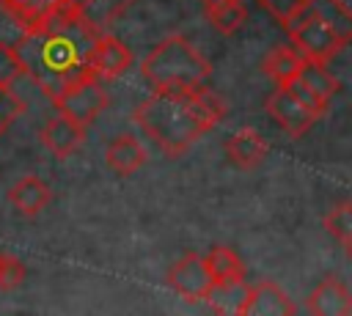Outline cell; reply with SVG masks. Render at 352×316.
Returning <instances> with one entry per match:
<instances>
[{
    "mask_svg": "<svg viewBox=\"0 0 352 316\" xmlns=\"http://www.w3.org/2000/svg\"><path fill=\"white\" fill-rule=\"evenodd\" d=\"M201 5L220 36H234L248 19V5L242 0H201Z\"/></svg>",
    "mask_w": 352,
    "mask_h": 316,
    "instance_id": "17",
    "label": "cell"
},
{
    "mask_svg": "<svg viewBox=\"0 0 352 316\" xmlns=\"http://www.w3.org/2000/svg\"><path fill=\"white\" fill-rule=\"evenodd\" d=\"M322 225L336 242H341L346 247L352 242V201H344V203H336L333 209H327L322 217Z\"/></svg>",
    "mask_w": 352,
    "mask_h": 316,
    "instance_id": "23",
    "label": "cell"
},
{
    "mask_svg": "<svg viewBox=\"0 0 352 316\" xmlns=\"http://www.w3.org/2000/svg\"><path fill=\"white\" fill-rule=\"evenodd\" d=\"M22 110H25V104H22V99L14 93V88H8V85L0 82V137H3V132L22 115Z\"/></svg>",
    "mask_w": 352,
    "mask_h": 316,
    "instance_id": "25",
    "label": "cell"
},
{
    "mask_svg": "<svg viewBox=\"0 0 352 316\" xmlns=\"http://www.w3.org/2000/svg\"><path fill=\"white\" fill-rule=\"evenodd\" d=\"M22 77H28V69H25V60L19 58L16 47L0 44V82L14 88V82Z\"/></svg>",
    "mask_w": 352,
    "mask_h": 316,
    "instance_id": "24",
    "label": "cell"
},
{
    "mask_svg": "<svg viewBox=\"0 0 352 316\" xmlns=\"http://www.w3.org/2000/svg\"><path fill=\"white\" fill-rule=\"evenodd\" d=\"M344 250H346V256H349V261H352V242H349V245H346Z\"/></svg>",
    "mask_w": 352,
    "mask_h": 316,
    "instance_id": "29",
    "label": "cell"
},
{
    "mask_svg": "<svg viewBox=\"0 0 352 316\" xmlns=\"http://www.w3.org/2000/svg\"><path fill=\"white\" fill-rule=\"evenodd\" d=\"M305 311L314 316H346V313H352V291L341 278L327 275L308 294Z\"/></svg>",
    "mask_w": 352,
    "mask_h": 316,
    "instance_id": "10",
    "label": "cell"
},
{
    "mask_svg": "<svg viewBox=\"0 0 352 316\" xmlns=\"http://www.w3.org/2000/svg\"><path fill=\"white\" fill-rule=\"evenodd\" d=\"M88 66L102 80H113V77L124 74L132 66V49L121 38H116L110 33H99V38L94 41Z\"/></svg>",
    "mask_w": 352,
    "mask_h": 316,
    "instance_id": "9",
    "label": "cell"
},
{
    "mask_svg": "<svg viewBox=\"0 0 352 316\" xmlns=\"http://www.w3.org/2000/svg\"><path fill=\"white\" fill-rule=\"evenodd\" d=\"M223 115L226 104L209 88L154 91L132 110L138 129L165 157H182L201 135L214 129Z\"/></svg>",
    "mask_w": 352,
    "mask_h": 316,
    "instance_id": "2",
    "label": "cell"
},
{
    "mask_svg": "<svg viewBox=\"0 0 352 316\" xmlns=\"http://www.w3.org/2000/svg\"><path fill=\"white\" fill-rule=\"evenodd\" d=\"M50 102H52V107L58 113H66L69 118L80 121L82 126H91L96 121V115L107 110L110 93L102 85V77L88 69L85 74H80L77 80H72L63 91H58Z\"/></svg>",
    "mask_w": 352,
    "mask_h": 316,
    "instance_id": "5",
    "label": "cell"
},
{
    "mask_svg": "<svg viewBox=\"0 0 352 316\" xmlns=\"http://www.w3.org/2000/svg\"><path fill=\"white\" fill-rule=\"evenodd\" d=\"M165 280H168V286H170L179 297H184L187 302H201V300H206L209 291L214 289V280H212L206 256L192 253V250L182 253V256L170 264Z\"/></svg>",
    "mask_w": 352,
    "mask_h": 316,
    "instance_id": "6",
    "label": "cell"
},
{
    "mask_svg": "<svg viewBox=\"0 0 352 316\" xmlns=\"http://www.w3.org/2000/svg\"><path fill=\"white\" fill-rule=\"evenodd\" d=\"M308 5H311V11H314L324 25H330L346 44L352 41V8H349L344 0H311Z\"/></svg>",
    "mask_w": 352,
    "mask_h": 316,
    "instance_id": "21",
    "label": "cell"
},
{
    "mask_svg": "<svg viewBox=\"0 0 352 316\" xmlns=\"http://www.w3.org/2000/svg\"><path fill=\"white\" fill-rule=\"evenodd\" d=\"M25 278H28L25 264H22L16 256H8V253H6V261H3V269H0V289H3V291H11V289L22 286Z\"/></svg>",
    "mask_w": 352,
    "mask_h": 316,
    "instance_id": "26",
    "label": "cell"
},
{
    "mask_svg": "<svg viewBox=\"0 0 352 316\" xmlns=\"http://www.w3.org/2000/svg\"><path fill=\"white\" fill-rule=\"evenodd\" d=\"M206 264L212 272L214 283H234V280H245V264L239 258V253L234 247L226 245H214L206 253Z\"/></svg>",
    "mask_w": 352,
    "mask_h": 316,
    "instance_id": "20",
    "label": "cell"
},
{
    "mask_svg": "<svg viewBox=\"0 0 352 316\" xmlns=\"http://www.w3.org/2000/svg\"><path fill=\"white\" fill-rule=\"evenodd\" d=\"M146 146L135 135H118L104 148V162L116 176H132L146 165Z\"/></svg>",
    "mask_w": 352,
    "mask_h": 316,
    "instance_id": "13",
    "label": "cell"
},
{
    "mask_svg": "<svg viewBox=\"0 0 352 316\" xmlns=\"http://www.w3.org/2000/svg\"><path fill=\"white\" fill-rule=\"evenodd\" d=\"M264 11H270L278 22H283V19H289L297 8H302L305 3H311V0H256Z\"/></svg>",
    "mask_w": 352,
    "mask_h": 316,
    "instance_id": "28",
    "label": "cell"
},
{
    "mask_svg": "<svg viewBox=\"0 0 352 316\" xmlns=\"http://www.w3.org/2000/svg\"><path fill=\"white\" fill-rule=\"evenodd\" d=\"M96 38L99 30L88 25L69 3H63L55 16L28 27L14 47L25 60L28 77L36 80V85L52 99L72 80L91 69L88 60Z\"/></svg>",
    "mask_w": 352,
    "mask_h": 316,
    "instance_id": "1",
    "label": "cell"
},
{
    "mask_svg": "<svg viewBox=\"0 0 352 316\" xmlns=\"http://www.w3.org/2000/svg\"><path fill=\"white\" fill-rule=\"evenodd\" d=\"M283 88H289V91H292V93H294V96H297L302 104H308V107H311L316 115H324V113H327V107H330V104H324V102H322V99H319V96H316V93H314V91H311V88H308L302 80H297V77H294L292 82H286Z\"/></svg>",
    "mask_w": 352,
    "mask_h": 316,
    "instance_id": "27",
    "label": "cell"
},
{
    "mask_svg": "<svg viewBox=\"0 0 352 316\" xmlns=\"http://www.w3.org/2000/svg\"><path fill=\"white\" fill-rule=\"evenodd\" d=\"M264 110H267V115L289 135V137H302L322 115H316L308 104H302L289 88H283V85H275V91L267 96V102H264Z\"/></svg>",
    "mask_w": 352,
    "mask_h": 316,
    "instance_id": "7",
    "label": "cell"
},
{
    "mask_svg": "<svg viewBox=\"0 0 352 316\" xmlns=\"http://www.w3.org/2000/svg\"><path fill=\"white\" fill-rule=\"evenodd\" d=\"M3 261H6V253L0 250V269H3Z\"/></svg>",
    "mask_w": 352,
    "mask_h": 316,
    "instance_id": "30",
    "label": "cell"
},
{
    "mask_svg": "<svg viewBox=\"0 0 352 316\" xmlns=\"http://www.w3.org/2000/svg\"><path fill=\"white\" fill-rule=\"evenodd\" d=\"M66 0H0V8L6 16H11L22 30L36 27L55 16L63 8Z\"/></svg>",
    "mask_w": 352,
    "mask_h": 316,
    "instance_id": "16",
    "label": "cell"
},
{
    "mask_svg": "<svg viewBox=\"0 0 352 316\" xmlns=\"http://www.w3.org/2000/svg\"><path fill=\"white\" fill-rule=\"evenodd\" d=\"M223 151H226V159L236 170H253V168H258L264 162L270 146H267V140H264L261 132L245 126V129H236L234 135L226 137Z\"/></svg>",
    "mask_w": 352,
    "mask_h": 316,
    "instance_id": "11",
    "label": "cell"
},
{
    "mask_svg": "<svg viewBox=\"0 0 352 316\" xmlns=\"http://www.w3.org/2000/svg\"><path fill=\"white\" fill-rule=\"evenodd\" d=\"M250 289L245 280H234V283H214V289L209 291L206 302L214 313H234V316H245L248 300H250Z\"/></svg>",
    "mask_w": 352,
    "mask_h": 316,
    "instance_id": "18",
    "label": "cell"
},
{
    "mask_svg": "<svg viewBox=\"0 0 352 316\" xmlns=\"http://www.w3.org/2000/svg\"><path fill=\"white\" fill-rule=\"evenodd\" d=\"M280 25H283L289 41H292L308 60H316V63H330V60L341 52V47L346 44L330 25H324V22L311 11L308 3H305L302 8H297L289 19H283Z\"/></svg>",
    "mask_w": 352,
    "mask_h": 316,
    "instance_id": "4",
    "label": "cell"
},
{
    "mask_svg": "<svg viewBox=\"0 0 352 316\" xmlns=\"http://www.w3.org/2000/svg\"><path fill=\"white\" fill-rule=\"evenodd\" d=\"M52 201V190L44 179L38 176H22L11 184L8 190V203L22 214V217H36L41 214Z\"/></svg>",
    "mask_w": 352,
    "mask_h": 316,
    "instance_id": "12",
    "label": "cell"
},
{
    "mask_svg": "<svg viewBox=\"0 0 352 316\" xmlns=\"http://www.w3.org/2000/svg\"><path fill=\"white\" fill-rule=\"evenodd\" d=\"M88 25H94L96 30L107 27L110 22H116L118 16L126 14V8L132 5V0H66Z\"/></svg>",
    "mask_w": 352,
    "mask_h": 316,
    "instance_id": "19",
    "label": "cell"
},
{
    "mask_svg": "<svg viewBox=\"0 0 352 316\" xmlns=\"http://www.w3.org/2000/svg\"><path fill=\"white\" fill-rule=\"evenodd\" d=\"M302 63H305V55L289 41V44L272 47V49L267 52V58H264V63H261V71L267 74V80H270L272 85H286V82H292V80L300 74Z\"/></svg>",
    "mask_w": 352,
    "mask_h": 316,
    "instance_id": "15",
    "label": "cell"
},
{
    "mask_svg": "<svg viewBox=\"0 0 352 316\" xmlns=\"http://www.w3.org/2000/svg\"><path fill=\"white\" fill-rule=\"evenodd\" d=\"M297 80H302L324 104H330V99L338 93V80L327 71V63H316V60H308V58H305V63H302Z\"/></svg>",
    "mask_w": 352,
    "mask_h": 316,
    "instance_id": "22",
    "label": "cell"
},
{
    "mask_svg": "<svg viewBox=\"0 0 352 316\" xmlns=\"http://www.w3.org/2000/svg\"><path fill=\"white\" fill-rule=\"evenodd\" d=\"M140 74L154 91L206 88L212 77V63L198 52L190 38L173 33L148 49L140 63Z\"/></svg>",
    "mask_w": 352,
    "mask_h": 316,
    "instance_id": "3",
    "label": "cell"
},
{
    "mask_svg": "<svg viewBox=\"0 0 352 316\" xmlns=\"http://www.w3.org/2000/svg\"><path fill=\"white\" fill-rule=\"evenodd\" d=\"M294 302L286 297V291L272 283V280H261L250 289V300L245 308V316H289L294 313Z\"/></svg>",
    "mask_w": 352,
    "mask_h": 316,
    "instance_id": "14",
    "label": "cell"
},
{
    "mask_svg": "<svg viewBox=\"0 0 352 316\" xmlns=\"http://www.w3.org/2000/svg\"><path fill=\"white\" fill-rule=\"evenodd\" d=\"M38 140H41V146H44L52 157L66 159V157H72L74 151L82 148V143H85V126H82L80 121L69 118L66 113H55V115L41 126Z\"/></svg>",
    "mask_w": 352,
    "mask_h": 316,
    "instance_id": "8",
    "label": "cell"
}]
</instances>
